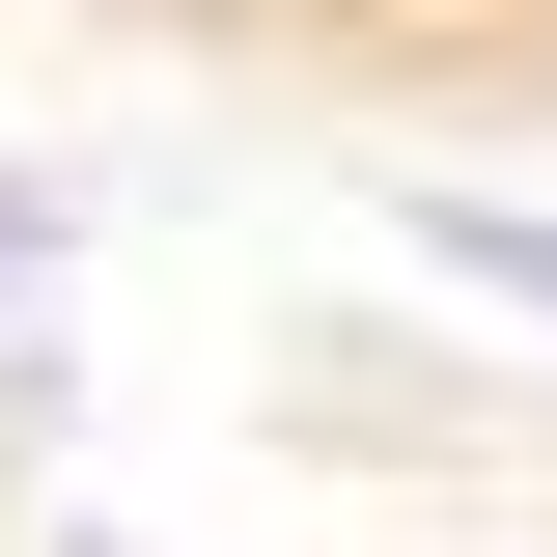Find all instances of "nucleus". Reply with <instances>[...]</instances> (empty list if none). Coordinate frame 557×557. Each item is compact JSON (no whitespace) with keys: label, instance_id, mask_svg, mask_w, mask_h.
Returning a JSON list of instances; mask_svg holds the SVG:
<instances>
[{"label":"nucleus","instance_id":"f03ea898","mask_svg":"<svg viewBox=\"0 0 557 557\" xmlns=\"http://www.w3.org/2000/svg\"><path fill=\"white\" fill-rule=\"evenodd\" d=\"M57 251H84V196H57V168H0V335L57 307Z\"/></svg>","mask_w":557,"mask_h":557},{"label":"nucleus","instance_id":"f257e3e1","mask_svg":"<svg viewBox=\"0 0 557 557\" xmlns=\"http://www.w3.org/2000/svg\"><path fill=\"white\" fill-rule=\"evenodd\" d=\"M418 278H474V307L557 335V196H418Z\"/></svg>","mask_w":557,"mask_h":557}]
</instances>
